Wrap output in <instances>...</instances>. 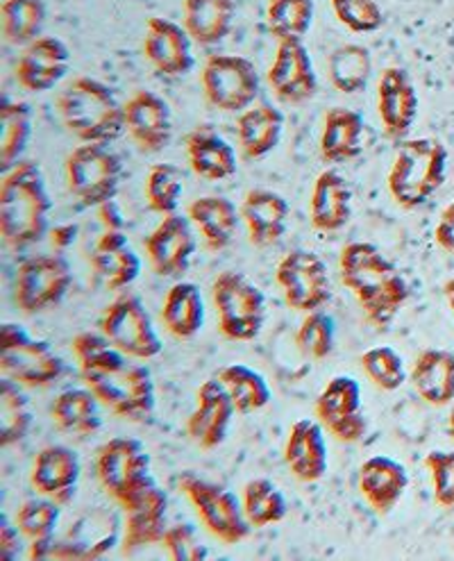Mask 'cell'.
Listing matches in <instances>:
<instances>
[{"mask_svg": "<svg viewBox=\"0 0 454 561\" xmlns=\"http://www.w3.org/2000/svg\"><path fill=\"white\" fill-rule=\"evenodd\" d=\"M126 512V535H124V552L132 554L141 548L155 546L164 541L166 518H168V495L166 491L153 482L141 489L135 497L124 505Z\"/></svg>", "mask_w": 454, "mask_h": 561, "instance_id": "obj_19", "label": "cell"}, {"mask_svg": "<svg viewBox=\"0 0 454 561\" xmlns=\"http://www.w3.org/2000/svg\"><path fill=\"white\" fill-rule=\"evenodd\" d=\"M187 216L209 251H225L234 241L241 224V211L223 196H202L189 205Z\"/></svg>", "mask_w": 454, "mask_h": 561, "instance_id": "obj_31", "label": "cell"}, {"mask_svg": "<svg viewBox=\"0 0 454 561\" xmlns=\"http://www.w3.org/2000/svg\"><path fill=\"white\" fill-rule=\"evenodd\" d=\"M339 271L341 283L375 328H386L409 300L405 275L373 243H348L339 255Z\"/></svg>", "mask_w": 454, "mask_h": 561, "instance_id": "obj_1", "label": "cell"}, {"mask_svg": "<svg viewBox=\"0 0 454 561\" xmlns=\"http://www.w3.org/2000/svg\"><path fill=\"white\" fill-rule=\"evenodd\" d=\"M432 476L434 501L441 507H454V450H434L426 457Z\"/></svg>", "mask_w": 454, "mask_h": 561, "instance_id": "obj_52", "label": "cell"}, {"mask_svg": "<svg viewBox=\"0 0 454 561\" xmlns=\"http://www.w3.org/2000/svg\"><path fill=\"white\" fill-rule=\"evenodd\" d=\"M447 430H450V436L454 439V404H452V410H450V419H447Z\"/></svg>", "mask_w": 454, "mask_h": 561, "instance_id": "obj_58", "label": "cell"}, {"mask_svg": "<svg viewBox=\"0 0 454 561\" xmlns=\"http://www.w3.org/2000/svg\"><path fill=\"white\" fill-rule=\"evenodd\" d=\"M268 84L287 105H302L316 96L318 78L305 42H278L276 59L268 69Z\"/></svg>", "mask_w": 454, "mask_h": 561, "instance_id": "obj_17", "label": "cell"}, {"mask_svg": "<svg viewBox=\"0 0 454 561\" xmlns=\"http://www.w3.org/2000/svg\"><path fill=\"white\" fill-rule=\"evenodd\" d=\"M363 116L348 107H331L323 118L321 158L329 164H346L359 158L363 150Z\"/></svg>", "mask_w": 454, "mask_h": 561, "instance_id": "obj_29", "label": "cell"}, {"mask_svg": "<svg viewBox=\"0 0 454 561\" xmlns=\"http://www.w3.org/2000/svg\"><path fill=\"white\" fill-rule=\"evenodd\" d=\"M33 139V110L23 101H3L0 107V169L10 171Z\"/></svg>", "mask_w": 454, "mask_h": 561, "instance_id": "obj_39", "label": "cell"}, {"mask_svg": "<svg viewBox=\"0 0 454 561\" xmlns=\"http://www.w3.org/2000/svg\"><path fill=\"white\" fill-rule=\"evenodd\" d=\"M312 226L318 232H339L352 216V192L337 171H323L312 190Z\"/></svg>", "mask_w": 454, "mask_h": 561, "instance_id": "obj_30", "label": "cell"}, {"mask_svg": "<svg viewBox=\"0 0 454 561\" xmlns=\"http://www.w3.org/2000/svg\"><path fill=\"white\" fill-rule=\"evenodd\" d=\"M177 484L179 491L189 497L211 537L228 546H236L251 537L253 525L246 518L244 503H238V497L230 489L194 473H182Z\"/></svg>", "mask_w": 454, "mask_h": 561, "instance_id": "obj_8", "label": "cell"}, {"mask_svg": "<svg viewBox=\"0 0 454 561\" xmlns=\"http://www.w3.org/2000/svg\"><path fill=\"white\" fill-rule=\"evenodd\" d=\"M278 287L295 311H316L331 298L327 264L312 251H291L276 271Z\"/></svg>", "mask_w": 454, "mask_h": 561, "instance_id": "obj_14", "label": "cell"}, {"mask_svg": "<svg viewBox=\"0 0 454 561\" xmlns=\"http://www.w3.org/2000/svg\"><path fill=\"white\" fill-rule=\"evenodd\" d=\"M185 196V173L175 164H155L145 175V201L150 209L168 216L175 214Z\"/></svg>", "mask_w": 454, "mask_h": 561, "instance_id": "obj_45", "label": "cell"}, {"mask_svg": "<svg viewBox=\"0 0 454 561\" xmlns=\"http://www.w3.org/2000/svg\"><path fill=\"white\" fill-rule=\"evenodd\" d=\"M82 473L80 455L69 446H46L39 450L33 463L30 482L33 489L59 505H69L75 495Z\"/></svg>", "mask_w": 454, "mask_h": 561, "instance_id": "obj_24", "label": "cell"}, {"mask_svg": "<svg viewBox=\"0 0 454 561\" xmlns=\"http://www.w3.org/2000/svg\"><path fill=\"white\" fill-rule=\"evenodd\" d=\"M284 135V114L268 103L241 112L236 121L238 146L248 160H261L276 150Z\"/></svg>", "mask_w": 454, "mask_h": 561, "instance_id": "obj_32", "label": "cell"}, {"mask_svg": "<svg viewBox=\"0 0 454 561\" xmlns=\"http://www.w3.org/2000/svg\"><path fill=\"white\" fill-rule=\"evenodd\" d=\"M164 548L175 561H200L209 557L207 546L202 543L198 529L189 523L171 525L164 535Z\"/></svg>", "mask_w": 454, "mask_h": 561, "instance_id": "obj_51", "label": "cell"}, {"mask_svg": "<svg viewBox=\"0 0 454 561\" xmlns=\"http://www.w3.org/2000/svg\"><path fill=\"white\" fill-rule=\"evenodd\" d=\"M327 76L331 87L348 96L366 91L373 76L371 50L361 44H344L331 50L327 59Z\"/></svg>", "mask_w": 454, "mask_h": 561, "instance_id": "obj_38", "label": "cell"}, {"mask_svg": "<svg viewBox=\"0 0 454 561\" xmlns=\"http://www.w3.org/2000/svg\"><path fill=\"white\" fill-rule=\"evenodd\" d=\"M57 114L82 144H112L126 130L124 105L94 78H75L59 91Z\"/></svg>", "mask_w": 454, "mask_h": 561, "instance_id": "obj_3", "label": "cell"}, {"mask_svg": "<svg viewBox=\"0 0 454 561\" xmlns=\"http://www.w3.org/2000/svg\"><path fill=\"white\" fill-rule=\"evenodd\" d=\"M162 321L175 339H194L205 325V300L194 283H175L162 305Z\"/></svg>", "mask_w": 454, "mask_h": 561, "instance_id": "obj_37", "label": "cell"}, {"mask_svg": "<svg viewBox=\"0 0 454 561\" xmlns=\"http://www.w3.org/2000/svg\"><path fill=\"white\" fill-rule=\"evenodd\" d=\"M126 130L143 152H160L173 139V114L155 91H137L124 103Z\"/></svg>", "mask_w": 454, "mask_h": 561, "instance_id": "obj_23", "label": "cell"}, {"mask_svg": "<svg viewBox=\"0 0 454 561\" xmlns=\"http://www.w3.org/2000/svg\"><path fill=\"white\" fill-rule=\"evenodd\" d=\"M321 425L344 444H357L369 430L361 412V387L350 376L331 378L316 400Z\"/></svg>", "mask_w": 454, "mask_h": 561, "instance_id": "obj_15", "label": "cell"}, {"mask_svg": "<svg viewBox=\"0 0 454 561\" xmlns=\"http://www.w3.org/2000/svg\"><path fill=\"white\" fill-rule=\"evenodd\" d=\"M221 385L228 389L238 414H253L264 408L272 398L270 387L261 373L246 364H230L219 373Z\"/></svg>", "mask_w": 454, "mask_h": 561, "instance_id": "obj_40", "label": "cell"}, {"mask_svg": "<svg viewBox=\"0 0 454 561\" xmlns=\"http://www.w3.org/2000/svg\"><path fill=\"white\" fill-rule=\"evenodd\" d=\"M96 473L103 489L120 507L141 489L155 482L150 476V455L145 446L130 436H114L101 448Z\"/></svg>", "mask_w": 454, "mask_h": 561, "instance_id": "obj_11", "label": "cell"}, {"mask_svg": "<svg viewBox=\"0 0 454 561\" xmlns=\"http://www.w3.org/2000/svg\"><path fill=\"white\" fill-rule=\"evenodd\" d=\"M73 355L80 364L82 376L89 373H105L128 364V355L118 351L105 334L82 332L73 339Z\"/></svg>", "mask_w": 454, "mask_h": 561, "instance_id": "obj_46", "label": "cell"}, {"mask_svg": "<svg viewBox=\"0 0 454 561\" xmlns=\"http://www.w3.org/2000/svg\"><path fill=\"white\" fill-rule=\"evenodd\" d=\"M241 221L248 230V239L257 248L276 245L289 228L291 207L284 196L270 190H253L241 203Z\"/></svg>", "mask_w": 454, "mask_h": 561, "instance_id": "obj_27", "label": "cell"}, {"mask_svg": "<svg viewBox=\"0 0 454 561\" xmlns=\"http://www.w3.org/2000/svg\"><path fill=\"white\" fill-rule=\"evenodd\" d=\"M234 412V402L219 378L202 382L198 389L196 410L187 421V434L191 436V442L202 450L219 448L225 442Z\"/></svg>", "mask_w": 454, "mask_h": 561, "instance_id": "obj_22", "label": "cell"}, {"mask_svg": "<svg viewBox=\"0 0 454 561\" xmlns=\"http://www.w3.org/2000/svg\"><path fill=\"white\" fill-rule=\"evenodd\" d=\"M0 370L23 387H50L67 373L46 341L30 336L19 323H5L0 332Z\"/></svg>", "mask_w": 454, "mask_h": 561, "instance_id": "obj_9", "label": "cell"}, {"mask_svg": "<svg viewBox=\"0 0 454 561\" xmlns=\"http://www.w3.org/2000/svg\"><path fill=\"white\" fill-rule=\"evenodd\" d=\"M189 216L168 214L145 239V253L155 273L162 277H179L191 266L198 239Z\"/></svg>", "mask_w": 454, "mask_h": 561, "instance_id": "obj_16", "label": "cell"}, {"mask_svg": "<svg viewBox=\"0 0 454 561\" xmlns=\"http://www.w3.org/2000/svg\"><path fill=\"white\" fill-rule=\"evenodd\" d=\"M86 387L96 393L103 408L114 416L132 423H141L153 416L158 396L150 370L137 364H126L105 373H89L82 376Z\"/></svg>", "mask_w": 454, "mask_h": 561, "instance_id": "obj_7", "label": "cell"}, {"mask_svg": "<svg viewBox=\"0 0 454 561\" xmlns=\"http://www.w3.org/2000/svg\"><path fill=\"white\" fill-rule=\"evenodd\" d=\"M221 332L232 341H255L266 323V296L251 277L223 271L211 285Z\"/></svg>", "mask_w": 454, "mask_h": 561, "instance_id": "obj_5", "label": "cell"}, {"mask_svg": "<svg viewBox=\"0 0 454 561\" xmlns=\"http://www.w3.org/2000/svg\"><path fill=\"white\" fill-rule=\"evenodd\" d=\"M21 537L23 533L19 529V525H12L10 518L3 516V520H0V559L12 561L19 557Z\"/></svg>", "mask_w": 454, "mask_h": 561, "instance_id": "obj_53", "label": "cell"}, {"mask_svg": "<svg viewBox=\"0 0 454 561\" xmlns=\"http://www.w3.org/2000/svg\"><path fill=\"white\" fill-rule=\"evenodd\" d=\"M331 12L346 25L350 33L371 35L377 33L384 23V12L377 0H329Z\"/></svg>", "mask_w": 454, "mask_h": 561, "instance_id": "obj_50", "label": "cell"}, {"mask_svg": "<svg viewBox=\"0 0 454 561\" xmlns=\"http://www.w3.org/2000/svg\"><path fill=\"white\" fill-rule=\"evenodd\" d=\"M101 330L118 351L132 359H155L164 348L143 302L132 294L118 296L105 307Z\"/></svg>", "mask_w": 454, "mask_h": 561, "instance_id": "obj_13", "label": "cell"}, {"mask_svg": "<svg viewBox=\"0 0 454 561\" xmlns=\"http://www.w3.org/2000/svg\"><path fill=\"white\" fill-rule=\"evenodd\" d=\"M314 21V0H268L266 25L278 42L302 39Z\"/></svg>", "mask_w": 454, "mask_h": 561, "instance_id": "obj_43", "label": "cell"}, {"mask_svg": "<svg viewBox=\"0 0 454 561\" xmlns=\"http://www.w3.org/2000/svg\"><path fill=\"white\" fill-rule=\"evenodd\" d=\"M200 82L209 105L228 114L246 112L259 96L257 67L244 55L223 53L207 57Z\"/></svg>", "mask_w": 454, "mask_h": 561, "instance_id": "obj_10", "label": "cell"}, {"mask_svg": "<svg viewBox=\"0 0 454 561\" xmlns=\"http://www.w3.org/2000/svg\"><path fill=\"white\" fill-rule=\"evenodd\" d=\"M361 368L366 378L382 391H398L407 380L405 359L391 346H375L361 355Z\"/></svg>", "mask_w": 454, "mask_h": 561, "instance_id": "obj_49", "label": "cell"}, {"mask_svg": "<svg viewBox=\"0 0 454 561\" xmlns=\"http://www.w3.org/2000/svg\"><path fill=\"white\" fill-rule=\"evenodd\" d=\"M98 211H101V221H103V226H105L107 230H124V221H120V216H118V211H116L114 201L101 205Z\"/></svg>", "mask_w": 454, "mask_h": 561, "instance_id": "obj_56", "label": "cell"}, {"mask_svg": "<svg viewBox=\"0 0 454 561\" xmlns=\"http://www.w3.org/2000/svg\"><path fill=\"white\" fill-rule=\"evenodd\" d=\"M416 393L432 408H445L454 400V355L447 351H422L411 368Z\"/></svg>", "mask_w": 454, "mask_h": 561, "instance_id": "obj_34", "label": "cell"}, {"mask_svg": "<svg viewBox=\"0 0 454 561\" xmlns=\"http://www.w3.org/2000/svg\"><path fill=\"white\" fill-rule=\"evenodd\" d=\"M447 150L439 139H405L388 171V192L400 207L426 205L445 182Z\"/></svg>", "mask_w": 454, "mask_h": 561, "instance_id": "obj_4", "label": "cell"}, {"mask_svg": "<svg viewBox=\"0 0 454 561\" xmlns=\"http://www.w3.org/2000/svg\"><path fill=\"white\" fill-rule=\"evenodd\" d=\"M194 39L185 25L164 16H153L145 23L143 55L153 69L168 78L187 76L194 65Z\"/></svg>", "mask_w": 454, "mask_h": 561, "instance_id": "obj_18", "label": "cell"}, {"mask_svg": "<svg viewBox=\"0 0 454 561\" xmlns=\"http://www.w3.org/2000/svg\"><path fill=\"white\" fill-rule=\"evenodd\" d=\"M443 294H445V300H447L450 309L454 311V277H452V279H447L445 287H443Z\"/></svg>", "mask_w": 454, "mask_h": 561, "instance_id": "obj_57", "label": "cell"}, {"mask_svg": "<svg viewBox=\"0 0 454 561\" xmlns=\"http://www.w3.org/2000/svg\"><path fill=\"white\" fill-rule=\"evenodd\" d=\"M44 23V0H3V8H0V27H3V37L8 44H33L37 37H42Z\"/></svg>", "mask_w": 454, "mask_h": 561, "instance_id": "obj_41", "label": "cell"}, {"mask_svg": "<svg viewBox=\"0 0 454 561\" xmlns=\"http://www.w3.org/2000/svg\"><path fill=\"white\" fill-rule=\"evenodd\" d=\"M71 69V50L57 37H37L23 46L16 61V82L33 93H46L67 78Z\"/></svg>", "mask_w": 454, "mask_h": 561, "instance_id": "obj_20", "label": "cell"}, {"mask_svg": "<svg viewBox=\"0 0 454 561\" xmlns=\"http://www.w3.org/2000/svg\"><path fill=\"white\" fill-rule=\"evenodd\" d=\"M33 404L21 391V385L5 378L0 382V442L3 446L19 444L33 427Z\"/></svg>", "mask_w": 454, "mask_h": 561, "instance_id": "obj_42", "label": "cell"}, {"mask_svg": "<svg viewBox=\"0 0 454 561\" xmlns=\"http://www.w3.org/2000/svg\"><path fill=\"white\" fill-rule=\"evenodd\" d=\"M234 0H185L182 25L200 46L221 44L234 23Z\"/></svg>", "mask_w": 454, "mask_h": 561, "instance_id": "obj_36", "label": "cell"}, {"mask_svg": "<svg viewBox=\"0 0 454 561\" xmlns=\"http://www.w3.org/2000/svg\"><path fill=\"white\" fill-rule=\"evenodd\" d=\"M124 173V160L109 144H82L67 158L69 192L84 207H101L114 201Z\"/></svg>", "mask_w": 454, "mask_h": 561, "instance_id": "obj_6", "label": "cell"}, {"mask_svg": "<svg viewBox=\"0 0 454 561\" xmlns=\"http://www.w3.org/2000/svg\"><path fill=\"white\" fill-rule=\"evenodd\" d=\"M71 285L73 271L62 255H35L16 268L14 298L25 314H39L62 302Z\"/></svg>", "mask_w": 454, "mask_h": 561, "instance_id": "obj_12", "label": "cell"}, {"mask_svg": "<svg viewBox=\"0 0 454 561\" xmlns=\"http://www.w3.org/2000/svg\"><path fill=\"white\" fill-rule=\"evenodd\" d=\"M335 339H337L335 319L325 314V311L316 309L302 319L295 332V346L310 359H325L331 355V351H335Z\"/></svg>", "mask_w": 454, "mask_h": 561, "instance_id": "obj_48", "label": "cell"}, {"mask_svg": "<svg viewBox=\"0 0 454 561\" xmlns=\"http://www.w3.org/2000/svg\"><path fill=\"white\" fill-rule=\"evenodd\" d=\"M187 158L191 171L209 182H221L236 173L234 148L211 128L202 126L187 137Z\"/></svg>", "mask_w": 454, "mask_h": 561, "instance_id": "obj_33", "label": "cell"}, {"mask_svg": "<svg viewBox=\"0 0 454 561\" xmlns=\"http://www.w3.org/2000/svg\"><path fill=\"white\" fill-rule=\"evenodd\" d=\"M241 503H244L246 518L255 529L282 523L289 512L284 493L266 478L251 480L244 486V501Z\"/></svg>", "mask_w": 454, "mask_h": 561, "instance_id": "obj_44", "label": "cell"}, {"mask_svg": "<svg viewBox=\"0 0 454 561\" xmlns=\"http://www.w3.org/2000/svg\"><path fill=\"white\" fill-rule=\"evenodd\" d=\"M59 507L62 505L42 493L35 497H27L16 514V525L23 533V537L30 541H42V539L55 537L59 518H62V510Z\"/></svg>", "mask_w": 454, "mask_h": 561, "instance_id": "obj_47", "label": "cell"}, {"mask_svg": "<svg viewBox=\"0 0 454 561\" xmlns=\"http://www.w3.org/2000/svg\"><path fill=\"white\" fill-rule=\"evenodd\" d=\"M78 239V226L75 224H59L50 230V243L55 251H69V248Z\"/></svg>", "mask_w": 454, "mask_h": 561, "instance_id": "obj_55", "label": "cell"}, {"mask_svg": "<svg viewBox=\"0 0 454 561\" xmlns=\"http://www.w3.org/2000/svg\"><path fill=\"white\" fill-rule=\"evenodd\" d=\"M53 201L37 162L21 160L0 184V234L12 251L39 243L48 234Z\"/></svg>", "mask_w": 454, "mask_h": 561, "instance_id": "obj_2", "label": "cell"}, {"mask_svg": "<svg viewBox=\"0 0 454 561\" xmlns=\"http://www.w3.org/2000/svg\"><path fill=\"white\" fill-rule=\"evenodd\" d=\"M409 486V473L396 459L375 455L361 463L359 491L377 514H388L396 507Z\"/></svg>", "mask_w": 454, "mask_h": 561, "instance_id": "obj_28", "label": "cell"}, {"mask_svg": "<svg viewBox=\"0 0 454 561\" xmlns=\"http://www.w3.org/2000/svg\"><path fill=\"white\" fill-rule=\"evenodd\" d=\"M436 243L443 248L445 253L454 255V203H450L443 211L436 224Z\"/></svg>", "mask_w": 454, "mask_h": 561, "instance_id": "obj_54", "label": "cell"}, {"mask_svg": "<svg viewBox=\"0 0 454 561\" xmlns=\"http://www.w3.org/2000/svg\"><path fill=\"white\" fill-rule=\"evenodd\" d=\"M284 461L300 482L312 484L323 480L329 466L323 425L312 419L295 421L284 444Z\"/></svg>", "mask_w": 454, "mask_h": 561, "instance_id": "obj_26", "label": "cell"}, {"mask_svg": "<svg viewBox=\"0 0 454 561\" xmlns=\"http://www.w3.org/2000/svg\"><path fill=\"white\" fill-rule=\"evenodd\" d=\"M103 402L96 398V393L80 387L65 389L53 402V423L59 432L71 436H91L103 427Z\"/></svg>", "mask_w": 454, "mask_h": 561, "instance_id": "obj_35", "label": "cell"}, {"mask_svg": "<svg viewBox=\"0 0 454 561\" xmlns=\"http://www.w3.org/2000/svg\"><path fill=\"white\" fill-rule=\"evenodd\" d=\"M101 285L109 291L130 287L141 273V260L128 243L124 230H107L96 239L94 251L89 255Z\"/></svg>", "mask_w": 454, "mask_h": 561, "instance_id": "obj_25", "label": "cell"}, {"mask_svg": "<svg viewBox=\"0 0 454 561\" xmlns=\"http://www.w3.org/2000/svg\"><path fill=\"white\" fill-rule=\"evenodd\" d=\"M418 91L411 76L400 67L382 71L377 82V114L393 141H405L418 116Z\"/></svg>", "mask_w": 454, "mask_h": 561, "instance_id": "obj_21", "label": "cell"}]
</instances>
